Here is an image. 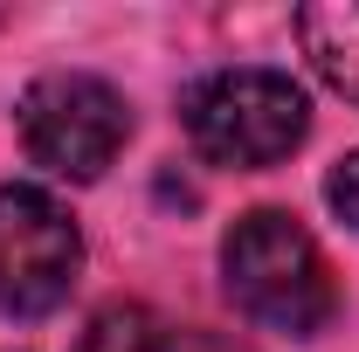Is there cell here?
<instances>
[{"label":"cell","instance_id":"1","mask_svg":"<svg viewBox=\"0 0 359 352\" xmlns=\"http://www.w3.org/2000/svg\"><path fill=\"white\" fill-rule=\"evenodd\" d=\"M222 276H228L235 311L263 332H283V339H318L339 311V283L325 269V249L283 208H256L228 228Z\"/></svg>","mask_w":359,"mask_h":352},{"label":"cell","instance_id":"2","mask_svg":"<svg viewBox=\"0 0 359 352\" xmlns=\"http://www.w3.org/2000/svg\"><path fill=\"white\" fill-rule=\"evenodd\" d=\"M180 125L208 166L256 173L304 145L311 104L283 69H215L180 97Z\"/></svg>","mask_w":359,"mask_h":352},{"label":"cell","instance_id":"3","mask_svg":"<svg viewBox=\"0 0 359 352\" xmlns=\"http://www.w3.org/2000/svg\"><path fill=\"white\" fill-rule=\"evenodd\" d=\"M21 145L28 159L42 166L48 180H97L132 138V111L125 97L104 83V76H83V69H55L42 83H28L21 97Z\"/></svg>","mask_w":359,"mask_h":352},{"label":"cell","instance_id":"4","mask_svg":"<svg viewBox=\"0 0 359 352\" xmlns=\"http://www.w3.org/2000/svg\"><path fill=\"white\" fill-rule=\"evenodd\" d=\"M83 269V235L42 187H0V311L42 318L69 297Z\"/></svg>","mask_w":359,"mask_h":352},{"label":"cell","instance_id":"5","mask_svg":"<svg viewBox=\"0 0 359 352\" xmlns=\"http://www.w3.org/2000/svg\"><path fill=\"white\" fill-rule=\"evenodd\" d=\"M76 352H249L222 339V332H194V325H166L159 311L145 304H104L83 325Z\"/></svg>","mask_w":359,"mask_h":352},{"label":"cell","instance_id":"6","mask_svg":"<svg viewBox=\"0 0 359 352\" xmlns=\"http://www.w3.org/2000/svg\"><path fill=\"white\" fill-rule=\"evenodd\" d=\"M297 42H304L318 76L346 104H359V0H311V7H297Z\"/></svg>","mask_w":359,"mask_h":352},{"label":"cell","instance_id":"7","mask_svg":"<svg viewBox=\"0 0 359 352\" xmlns=\"http://www.w3.org/2000/svg\"><path fill=\"white\" fill-rule=\"evenodd\" d=\"M325 201H332V215L346 221V228H359V152H346V159L332 166V180H325Z\"/></svg>","mask_w":359,"mask_h":352}]
</instances>
